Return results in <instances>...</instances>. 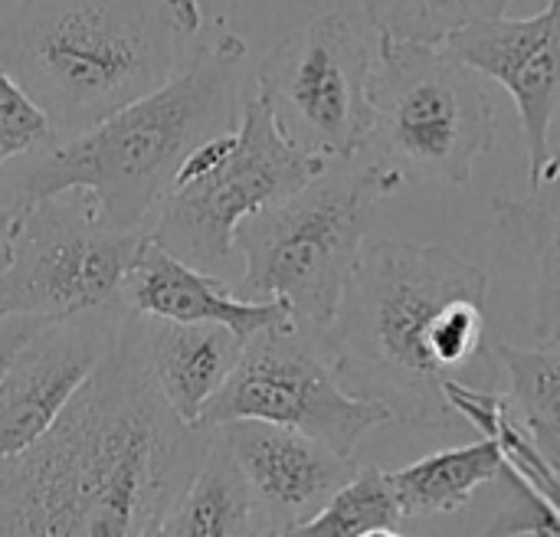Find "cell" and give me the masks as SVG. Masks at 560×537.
I'll use <instances>...</instances> for the list:
<instances>
[{"label": "cell", "mask_w": 560, "mask_h": 537, "mask_svg": "<svg viewBox=\"0 0 560 537\" xmlns=\"http://www.w3.org/2000/svg\"><path fill=\"white\" fill-rule=\"evenodd\" d=\"M492 358L509 377V400L535 443L560 466V335L532 348L495 341Z\"/></svg>", "instance_id": "obj_20"}, {"label": "cell", "mask_w": 560, "mask_h": 537, "mask_svg": "<svg viewBox=\"0 0 560 537\" xmlns=\"http://www.w3.org/2000/svg\"><path fill=\"white\" fill-rule=\"evenodd\" d=\"M446 400L456 410V417L472 423L482 436L499 440L505 463L555 509V515L560 518V466L535 443L532 430L515 413L509 394L472 387L466 381H450Z\"/></svg>", "instance_id": "obj_19"}, {"label": "cell", "mask_w": 560, "mask_h": 537, "mask_svg": "<svg viewBox=\"0 0 560 537\" xmlns=\"http://www.w3.org/2000/svg\"><path fill=\"white\" fill-rule=\"evenodd\" d=\"M128 305L46 322L0 374V463L30 450L112 351Z\"/></svg>", "instance_id": "obj_11"}, {"label": "cell", "mask_w": 560, "mask_h": 537, "mask_svg": "<svg viewBox=\"0 0 560 537\" xmlns=\"http://www.w3.org/2000/svg\"><path fill=\"white\" fill-rule=\"evenodd\" d=\"M404 512L390 476L377 466L358 472L328 499V505L299 528L305 537H397L404 535Z\"/></svg>", "instance_id": "obj_21"}, {"label": "cell", "mask_w": 560, "mask_h": 537, "mask_svg": "<svg viewBox=\"0 0 560 537\" xmlns=\"http://www.w3.org/2000/svg\"><path fill=\"white\" fill-rule=\"evenodd\" d=\"M43 318H30V315H0V374L3 367L13 361V354L43 328Z\"/></svg>", "instance_id": "obj_24"}, {"label": "cell", "mask_w": 560, "mask_h": 537, "mask_svg": "<svg viewBox=\"0 0 560 537\" xmlns=\"http://www.w3.org/2000/svg\"><path fill=\"white\" fill-rule=\"evenodd\" d=\"M131 328L164 400L180 420L200 423L207 404L233 374L246 338L213 322H171L138 312H131Z\"/></svg>", "instance_id": "obj_15"}, {"label": "cell", "mask_w": 560, "mask_h": 537, "mask_svg": "<svg viewBox=\"0 0 560 537\" xmlns=\"http://www.w3.org/2000/svg\"><path fill=\"white\" fill-rule=\"evenodd\" d=\"M505 456L495 436H482L469 446L440 450L433 456H423L390 476V486L397 492L400 512L407 522L420 518H440L463 512L472 495L502 479Z\"/></svg>", "instance_id": "obj_17"}, {"label": "cell", "mask_w": 560, "mask_h": 537, "mask_svg": "<svg viewBox=\"0 0 560 537\" xmlns=\"http://www.w3.org/2000/svg\"><path fill=\"white\" fill-rule=\"evenodd\" d=\"M230 420L289 427L354 456L368 433L394 423V413L345 384L328 351V335H315L289 318L246 338L233 374L207 404L200 427Z\"/></svg>", "instance_id": "obj_8"}, {"label": "cell", "mask_w": 560, "mask_h": 537, "mask_svg": "<svg viewBox=\"0 0 560 537\" xmlns=\"http://www.w3.org/2000/svg\"><path fill=\"white\" fill-rule=\"evenodd\" d=\"M374 121L358 157L387 197L410 184H469L499 141L486 75L446 46L381 39L374 66Z\"/></svg>", "instance_id": "obj_6"}, {"label": "cell", "mask_w": 560, "mask_h": 537, "mask_svg": "<svg viewBox=\"0 0 560 537\" xmlns=\"http://www.w3.org/2000/svg\"><path fill=\"white\" fill-rule=\"evenodd\" d=\"M443 46L515 98L528 187L538 184L555 154L551 125L560 112V0H548L541 13L525 20L505 13L482 20L450 36Z\"/></svg>", "instance_id": "obj_12"}, {"label": "cell", "mask_w": 560, "mask_h": 537, "mask_svg": "<svg viewBox=\"0 0 560 537\" xmlns=\"http://www.w3.org/2000/svg\"><path fill=\"white\" fill-rule=\"evenodd\" d=\"M495 223L505 243L535 272V335H560V164H548L528 197H495Z\"/></svg>", "instance_id": "obj_16"}, {"label": "cell", "mask_w": 560, "mask_h": 537, "mask_svg": "<svg viewBox=\"0 0 560 537\" xmlns=\"http://www.w3.org/2000/svg\"><path fill=\"white\" fill-rule=\"evenodd\" d=\"M121 302L138 315L226 325L240 338H253L256 331L292 318V312L282 302L240 299L223 276L184 262L180 256L164 249L151 233H144L141 249L125 276Z\"/></svg>", "instance_id": "obj_14"}, {"label": "cell", "mask_w": 560, "mask_h": 537, "mask_svg": "<svg viewBox=\"0 0 560 537\" xmlns=\"http://www.w3.org/2000/svg\"><path fill=\"white\" fill-rule=\"evenodd\" d=\"M381 39L443 46L459 30L502 16L512 0H358Z\"/></svg>", "instance_id": "obj_22"}, {"label": "cell", "mask_w": 560, "mask_h": 537, "mask_svg": "<svg viewBox=\"0 0 560 537\" xmlns=\"http://www.w3.org/2000/svg\"><path fill=\"white\" fill-rule=\"evenodd\" d=\"M158 535L167 537H246L259 532V512L253 492L213 427V443L161 522Z\"/></svg>", "instance_id": "obj_18"}, {"label": "cell", "mask_w": 560, "mask_h": 537, "mask_svg": "<svg viewBox=\"0 0 560 537\" xmlns=\"http://www.w3.org/2000/svg\"><path fill=\"white\" fill-rule=\"evenodd\" d=\"M489 272L440 243L368 240L328 328V351L354 394L394 423L433 433L456 420L446 384L486 351Z\"/></svg>", "instance_id": "obj_2"}, {"label": "cell", "mask_w": 560, "mask_h": 537, "mask_svg": "<svg viewBox=\"0 0 560 537\" xmlns=\"http://www.w3.org/2000/svg\"><path fill=\"white\" fill-rule=\"evenodd\" d=\"M384 197L358 154L328 161L305 187L236 226L246 269L233 292L282 302L295 325L328 335Z\"/></svg>", "instance_id": "obj_5"}, {"label": "cell", "mask_w": 560, "mask_h": 537, "mask_svg": "<svg viewBox=\"0 0 560 537\" xmlns=\"http://www.w3.org/2000/svg\"><path fill=\"white\" fill-rule=\"evenodd\" d=\"M13 233H16V213L10 207H0V276L10 266V253H13Z\"/></svg>", "instance_id": "obj_25"}, {"label": "cell", "mask_w": 560, "mask_h": 537, "mask_svg": "<svg viewBox=\"0 0 560 537\" xmlns=\"http://www.w3.org/2000/svg\"><path fill=\"white\" fill-rule=\"evenodd\" d=\"M374 66L358 26L328 10L285 33L256 62V95L295 148L341 161L354 157L371 131Z\"/></svg>", "instance_id": "obj_10"}, {"label": "cell", "mask_w": 560, "mask_h": 537, "mask_svg": "<svg viewBox=\"0 0 560 537\" xmlns=\"http://www.w3.org/2000/svg\"><path fill=\"white\" fill-rule=\"evenodd\" d=\"M217 433L253 492L262 535H299L358 472L354 456L266 420H230Z\"/></svg>", "instance_id": "obj_13"}, {"label": "cell", "mask_w": 560, "mask_h": 537, "mask_svg": "<svg viewBox=\"0 0 560 537\" xmlns=\"http://www.w3.org/2000/svg\"><path fill=\"white\" fill-rule=\"evenodd\" d=\"M200 26L197 0H20L0 23V66L62 141L164 85Z\"/></svg>", "instance_id": "obj_4"}, {"label": "cell", "mask_w": 560, "mask_h": 537, "mask_svg": "<svg viewBox=\"0 0 560 537\" xmlns=\"http://www.w3.org/2000/svg\"><path fill=\"white\" fill-rule=\"evenodd\" d=\"M213 443L158 390L131 308L52 427L0 463V535H158Z\"/></svg>", "instance_id": "obj_1"}, {"label": "cell", "mask_w": 560, "mask_h": 537, "mask_svg": "<svg viewBox=\"0 0 560 537\" xmlns=\"http://www.w3.org/2000/svg\"><path fill=\"white\" fill-rule=\"evenodd\" d=\"M59 141L49 115L36 98L0 66V167L20 154H36Z\"/></svg>", "instance_id": "obj_23"}, {"label": "cell", "mask_w": 560, "mask_h": 537, "mask_svg": "<svg viewBox=\"0 0 560 537\" xmlns=\"http://www.w3.org/2000/svg\"><path fill=\"white\" fill-rule=\"evenodd\" d=\"M148 230H118L85 190L46 197L16 213L0 315L62 322L121 305L125 276Z\"/></svg>", "instance_id": "obj_9"}, {"label": "cell", "mask_w": 560, "mask_h": 537, "mask_svg": "<svg viewBox=\"0 0 560 537\" xmlns=\"http://www.w3.org/2000/svg\"><path fill=\"white\" fill-rule=\"evenodd\" d=\"M325 164L295 148L269 105L249 95L236 128L200 141L180 161L148 233L184 262L223 276L236 249V226L305 187Z\"/></svg>", "instance_id": "obj_7"}, {"label": "cell", "mask_w": 560, "mask_h": 537, "mask_svg": "<svg viewBox=\"0 0 560 537\" xmlns=\"http://www.w3.org/2000/svg\"><path fill=\"white\" fill-rule=\"evenodd\" d=\"M548 164H560V148L551 154V161H548Z\"/></svg>", "instance_id": "obj_26"}, {"label": "cell", "mask_w": 560, "mask_h": 537, "mask_svg": "<svg viewBox=\"0 0 560 537\" xmlns=\"http://www.w3.org/2000/svg\"><path fill=\"white\" fill-rule=\"evenodd\" d=\"M246 62V39L220 23L164 85L98 125L43 148L13 184L7 207L23 213L46 197L85 190L105 223L148 230L190 148L236 128Z\"/></svg>", "instance_id": "obj_3"}]
</instances>
